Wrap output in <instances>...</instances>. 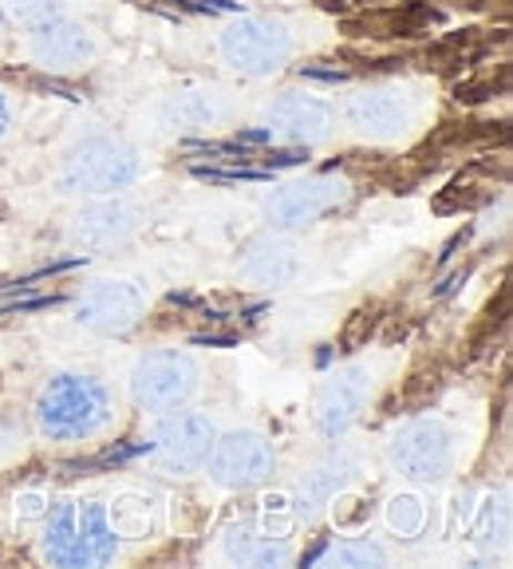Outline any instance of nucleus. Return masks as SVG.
I'll return each instance as SVG.
<instances>
[{
	"label": "nucleus",
	"instance_id": "1",
	"mask_svg": "<svg viewBox=\"0 0 513 569\" xmlns=\"http://www.w3.org/2000/svg\"><path fill=\"white\" fill-rule=\"evenodd\" d=\"M115 423V396L95 372H56L40 383L32 400L36 436L52 447H76L103 436Z\"/></svg>",
	"mask_w": 513,
	"mask_h": 569
},
{
	"label": "nucleus",
	"instance_id": "2",
	"mask_svg": "<svg viewBox=\"0 0 513 569\" xmlns=\"http://www.w3.org/2000/svg\"><path fill=\"white\" fill-rule=\"evenodd\" d=\"M40 553L60 569H95L115 561L119 533L99 498H63L44 518Z\"/></svg>",
	"mask_w": 513,
	"mask_h": 569
},
{
	"label": "nucleus",
	"instance_id": "3",
	"mask_svg": "<svg viewBox=\"0 0 513 569\" xmlns=\"http://www.w3.org/2000/svg\"><path fill=\"white\" fill-rule=\"evenodd\" d=\"M142 178V151L119 134H83L63 151L56 167V190L63 198H99L131 190Z\"/></svg>",
	"mask_w": 513,
	"mask_h": 569
},
{
	"label": "nucleus",
	"instance_id": "4",
	"mask_svg": "<svg viewBox=\"0 0 513 569\" xmlns=\"http://www.w3.org/2000/svg\"><path fill=\"white\" fill-rule=\"evenodd\" d=\"M301 24L273 12H238L218 32V60L245 80H269L301 52Z\"/></svg>",
	"mask_w": 513,
	"mask_h": 569
},
{
	"label": "nucleus",
	"instance_id": "5",
	"mask_svg": "<svg viewBox=\"0 0 513 569\" xmlns=\"http://www.w3.org/2000/svg\"><path fill=\"white\" fill-rule=\"evenodd\" d=\"M336 119L363 142H403L423 127L426 91L408 80L363 83L348 91Z\"/></svg>",
	"mask_w": 513,
	"mask_h": 569
},
{
	"label": "nucleus",
	"instance_id": "6",
	"mask_svg": "<svg viewBox=\"0 0 513 569\" xmlns=\"http://www.w3.org/2000/svg\"><path fill=\"white\" fill-rule=\"evenodd\" d=\"M202 388V368L182 348H154L142 352L127 372V396L147 416H167L174 408H187Z\"/></svg>",
	"mask_w": 513,
	"mask_h": 569
},
{
	"label": "nucleus",
	"instance_id": "7",
	"mask_svg": "<svg viewBox=\"0 0 513 569\" xmlns=\"http://www.w3.org/2000/svg\"><path fill=\"white\" fill-rule=\"evenodd\" d=\"M388 462L408 482H443L459 467V436L439 416H415L388 439Z\"/></svg>",
	"mask_w": 513,
	"mask_h": 569
},
{
	"label": "nucleus",
	"instance_id": "8",
	"mask_svg": "<svg viewBox=\"0 0 513 569\" xmlns=\"http://www.w3.org/2000/svg\"><path fill=\"white\" fill-rule=\"evenodd\" d=\"M238 96L218 83H182L147 107V123L154 134H205L238 119Z\"/></svg>",
	"mask_w": 513,
	"mask_h": 569
},
{
	"label": "nucleus",
	"instance_id": "9",
	"mask_svg": "<svg viewBox=\"0 0 513 569\" xmlns=\"http://www.w3.org/2000/svg\"><path fill=\"white\" fill-rule=\"evenodd\" d=\"M213 436H218V427L205 411L174 408L159 416V427L151 431V443H147V462L154 471L170 475V479H187V475H198L205 467Z\"/></svg>",
	"mask_w": 513,
	"mask_h": 569
},
{
	"label": "nucleus",
	"instance_id": "10",
	"mask_svg": "<svg viewBox=\"0 0 513 569\" xmlns=\"http://www.w3.org/2000/svg\"><path fill=\"white\" fill-rule=\"evenodd\" d=\"M205 475L222 490H253L273 482L276 451L261 431L253 427H233L225 436H213V447L205 455Z\"/></svg>",
	"mask_w": 513,
	"mask_h": 569
},
{
	"label": "nucleus",
	"instance_id": "11",
	"mask_svg": "<svg viewBox=\"0 0 513 569\" xmlns=\"http://www.w3.org/2000/svg\"><path fill=\"white\" fill-rule=\"evenodd\" d=\"M352 198V182L336 170L328 174H309L296 178V182H284L273 194L261 202V213H265L269 230L289 233V230H304V226L320 222L324 213H332L336 206H344Z\"/></svg>",
	"mask_w": 513,
	"mask_h": 569
},
{
	"label": "nucleus",
	"instance_id": "12",
	"mask_svg": "<svg viewBox=\"0 0 513 569\" xmlns=\"http://www.w3.org/2000/svg\"><path fill=\"white\" fill-rule=\"evenodd\" d=\"M147 222H151V210L127 190H119V194L88 198L80 210L71 213L68 238L71 246L103 253V249H123L127 241H134V233Z\"/></svg>",
	"mask_w": 513,
	"mask_h": 569
},
{
	"label": "nucleus",
	"instance_id": "13",
	"mask_svg": "<svg viewBox=\"0 0 513 569\" xmlns=\"http://www.w3.org/2000/svg\"><path fill=\"white\" fill-rule=\"evenodd\" d=\"M336 107L312 91H276L261 111V134L281 147H316L336 134Z\"/></svg>",
	"mask_w": 513,
	"mask_h": 569
},
{
	"label": "nucleus",
	"instance_id": "14",
	"mask_svg": "<svg viewBox=\"0 0 513 569\" xmlns=\"http://www.w3.org/2000/svg\"><path fill=\"white\" fill-rule=\"evenodd\" d=\"M147 317V293L131 277H99L83 284L76 325L91 337H127Z\"/></svg>",
	"mask_w": 513,
	"mask_h": 569
},
{
	"label": "nucleus",
	"instance_id": "15",
	"mask_svg": "<svg viewBox=\"0 0 513 569\" xmlns=\"http://www.w3.org/2000/svg\"><path fill=\"white\" fill-rule=\"evenodd\" d=\"M372 368L368 365H344L328 376L316 391V403H312V423L328 443H340L355 427V419L363 416L368 400H372Z\"/></svg>",
	"mask_w": 513,
	"mask_h": 569
},
{
	"label": "nucleus",
	"instance_id": "16",
	"mask_svg": "<svg viewBox=\"0 0 513 569\" xmlns=\"http://www.w3.org/2000/svg\"><path fill=\"white\" fill-rule=\"evenodd\" d=\"M24 48H28V60L36 68L52 71V76H76V71L91 68L99 56L91 28L71 17H60L52 24H40L32 32H24Z\"/></svg>",
	"mask_w": 513,
	"mask_h": 569
},
{
	"label": "nucleus",
	"instance_id": "17",
	"mask_svg": "<svg viewBox=\"0 0 513 569\" xmlns=\"http://www.w3.org/2000/svg\"><path fill=\"white\" fill-rule=\"evenodd\" d=\"M355 479H360V455L332 443L324 455H316V459L301 471V479H296V490H292V495H296L301 518H309V522L320 518Z\"/></svg>",
	"mask_w": 513,
	"mask_h": 569
},
{
	"label": "nucleus",
	"instance_id": "18",
	"mask_svg": "<svg viewBox=\"0 0 513 569\" xmlns=\"http://www.w3.org/2000/svg\"><path fill=\"white\" fill-rule=\"evenodd\" d=\"M238 273L253 289H284L292 277L301 273V258H296V246L281 233H261L253 238L238 258Z\"/></svg>",
	"mask_w": 513,
	"mask_h": 569
},
{
	"label": "nucleus",
	"instance_id": "19",
	"mask_svg": "<svg viewBox=\"0 0 513 569\" xmlns=\"http://www.w3.org/2000/svg\"><path fill=\"white\" fill-rule=\"evenodd\" d=\"M222 561L241 569H281L292 561V546L276 533L256 530V526H230L222 533V546H218Z\"/></svg>",
	"mask_w": 513,
	"mask_h": 569
},
{
	"label": "nucleus",
	"instance_id": "20",
	"mask_svg": "<svg viewBox=\"0 0 513 569\" xmlns=\"http://www.w3.org/2000/svg\"><path fill=\"white\" fill-rule=\"evenodd\" d=\"M320 561L324 566H340V569H368V566H388L391 553L383 550L375 538H344V542L328 546L324 553H320Z\"/></svg>",
	"mask_w": 513,
	"mask_h": 569
},
{
	"label": "nucleus",
	"instance_id": "21",
	"mask_svg": "<svg viewBox=\"0 0 513 569\" xmlns=\"http://www.w3.org/2000/svg\"><path fill=\"white\" fill-rule=\"evenodd\" d=\"M0 9H4V17H9L12 24L24 28V32L68 17V4H63V0H0Z\"/></svg>",
	"mask_w": 513,
	"mask_h": 569
},
{
	"label": "nucleus",
	"instance_id": "22",
	"mask_svg": "<svg viewBox=\"0 0 513 569\" xmlns=\"http://www.w3.org/2000/svg\"><path fill=\"white\" fill-rule=\"evenodd\" d=\"M391 530L399 533H415L419 526H423V507H419L415 498H395L391 502Z\"/></svg>",
	"mask_w": 513,
	"mask_h": 569
},
{
	"label": "nucleus",
	"instance_id": "23",
	"mask_svg": "<svg viewBox=\"0 0 513 569\" xmlns=\"http://www.w3.org/2000/svg\"><path fill=\"white\" fill-rule=\"evenodd\" d=\"M494 530V502H486V522H482V542H486V533ZM505 533H510V510L505 502H497V542H505Z\"/></svg>",
	"mask_w": 513,
	"mask_h": 569
},
{
	"label": "nucleus",
	"instance_id": "24",
	"mask_svg": "<svg viewBox=\"0 0 513 569\" xmlns=\"http://www.w3.org/2000/svg\"><path fill=\"white\" fill-rule=\"evenodd\" d=\"M12 123H17V99H12V91L0 83V142L9 139Z\"/></svg>",
	"mask_w": 513,
	"mask_h": 569
},
{
	"label": "nucleus",
	"instance_id": "25",
	"mask_svg": "<svg viewBox=\"0 0 513 569\" xmlns=\"http://www.w3.org/2000/svg\"><path fill=\"white\" fill-rule=\"evenodd\" d=\"M4 32H9V17H4V9H0V40H4Z\"/></svg>",
	"mask_w": 513,
	"mask_h": 569
}]
</instances>
